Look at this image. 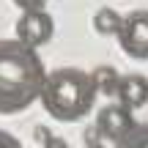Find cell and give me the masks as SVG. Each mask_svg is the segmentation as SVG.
<instances>
[{
	"instance_id": "obj_1",
	"label": "cell",
	"mask_w": 148,
	"mask_h": 148,
	"mask_svg": "<svg viewBox=\"0 0 148 148\" xmlns=\"http://www.w3.org/2000/svg\"><path fill=\"white\" fill-rule=\"evenodd\" d=\"M47 79L36 47L19 38H0V115H16L38 101Z\"/></svg>"
},
{
	"instance_id": "obj_13",
	"label": "cell",
	"mask_w": 148,
	"mask_h": 148,
	"mask_svg": "<svg viewBox=\"0 0 148 148\" xmlns=\"http://www.w3.org/2000/svg\"><path fill=\"white\" fill-rule=\"evenodd\" d=\"M85 148H104V145H99V143H88Z\"/></svg>"
},
{
	"instance_id": "obj_11",
	"label": "cell",
	"mask_w": 148,
	"mask_h": 148,
	"mask_svg": "<svg viewBox=\"0 0 148 148\" xmlns=\"http://www.w3.org/2000/svg\"><path fill=\"white\" fill-rule=\"evenodd\" d=\"M14 5H19V11H38L47 5V0H14Z\"/></svg>"
},
{
	"instance_id": "obj_8",
	"label": "cell",
	"mask_w": 148,
	"mask_h": 148,
	"mask_svg": "<svg viewBox=\"0 0 148 148\" xmlns=\"http://www.w3.org/2000/svg\"><path fill=\"white\" fill-rule=\"evenodd\" d=\"M93 74V82H96V90L104 96H115L118 93V82H121V74H118L112 66H99Z\"/></svg>"
},
{
	"instance_id": "obj_4",
	"label": "cell",
	"mask_w": 148,
	"mask_h": 148,
	"mask_svg": "<svg viewBox=\"0 0 148 148\" xmlns=\"http://www.w3.org/2000/svg\"><path fill=\"white\" fill-rule=\"evenodd\" d=\"M52 33H55V22H52V16H49L44 8L22 11L19 19H16V38L25 41L27 47L38 49L41 44H47L49 38H52Z\"/></svg>"
},
{
	"instance_id": "obj_5",
	"label": "cell",
	"mask_w": 148,
	"mask_h": 148,
	"mask_svg": "<svg viewBox=\"0 0 148 148\" xmlns=\"http://www.w3.org/2000/svg\"><path fill=\"white\" fill-rule=\"evenodd\" d=\"M134 123L137 121L132 118V110L118 101V104H107V107L99 110V115H96V132L104 140L118 143V140H123L134 129Z\"/></svg>"
},
{
	"instance_id": "obj_6",
	"label": "cell",
	"mask_w": 148,
	"mask_h": 148,
	"mask_svg": "<svg viewBox=\"0 0 148 148\" xmlns=\"http://www.w3.org/2000/svg\"><path fill=\"white\" fill-rule=\"evenodd\" d=\"M118 101L129 110H140L148 104V77L143 74H126L118 82Z\"/></svg>"
},
{
	"instance_id": "obj_9",
	"label": "cell",
	"mask_w": 148,
	"mask_h": 148,
	"mask_svg": "<svg viewBox=\"0 0 148 148\" xmlns=\"http://www.w3.org/2000/svg\"><path fill=\"white\" fill-rule=\"evenodd\" d=\"M118 148H148V126L145 123H134V129L123 140L115 143Z\"/></svg>"
},
{
	"instance_id": "obj_3",
	"label": "cell",
	"mask_w": 148,
	"mask_h": 148,
	"mask_svg": "<svg viewBox=\"0 0 148 148\" xmlns=\"http://www.w3.org/2000/svg\"><path fill=\"white\" fill-rule=\"evenodd\" d=\"M118 44L121 49L134 60H148V11H132L123 16L121 27H118Z\"/></svg>"
},
{
	"instance_id": "obj_12",
	"label": "cell",
	"mask_w": 148,
	"mask_h": 148,
	"mask_svg": "<svg viewBox=\"0 0 148 148\" xmlns=\"http://www.w3.org/2000/svg\"><path fill=\"white\" fill-rule=\"evenodd\" d=\"M0 148H22V143L14 137V134H8V132L0 129Z\"/></svg>"
},
{
	"instance_id": "obj_2",
	"label": "cell",
	"mask_w": 148,
	"mask_h": 148,
	"mask_svg": "<svg viewBox=\"0 0 148 148\" xmlns=\"http://www.w3.org/2000/svg\"><path fill=\"white\" fill-rule=\"evenodd\" d=\"M96 96L99 90H96L93 74L82 69H55L47 71L38 101L47 110V115H52L55 121L71 123L93 110Z\"/></svg>"
},
{
	"instance_id": "obj_7",
	"label": "cell",
	"mask_w": 148,
	"mask_h": 148,
	"mask_svg": "<svg viewBox=\"0 0 148 148\" xmlns=\"http://www.w3.org/2000/svg\"><path fill=\"white\" fill-rule=\"evenodd\" d=\"M121 22H123V16L118 14L115 8H110V5H104V8H99L93 14V27H96V33H101V36H115L118 27H121Z\"/></svg>"
},
{
	"instance_id": "obj_10",
	"label": "cell",
	"mask_w": 148,
	"mask_h": 148,
	"mask_svg": "<svg viewBox=\"0 0 148 148\" xmlns=\"http://www.w3.org/2000/svg\"><path fill=\"white\" fill-rule=\"evenodd\" d=\"M36 137L44 143V148H69V143L66 140H60V137H55L49 129H44V126H38L36 129Z\"/></svg>"
}]
</instances>
